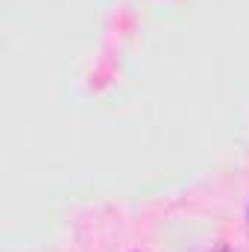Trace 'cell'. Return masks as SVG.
<instances>
[{
  "label": "cell",
  "instance_id": "1",
  "mask_svg": "<svg viewBox=\"0 0 249 252\" xmlns=\"http://www.w3.org/2000/svg\"><path fill=\"white\" fill-rule=\"evenodd\" d=\"M214 252H235V250H232V247H226V244H220V247H217Z\"/></svg>",
  "mask_w": 249,
  "mask_h": 252
}]
</instances>
